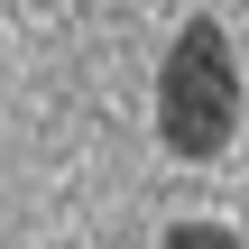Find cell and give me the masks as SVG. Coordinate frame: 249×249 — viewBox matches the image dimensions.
Here are the masks:
<instances>
[{
  "instance_id": "obj_2",
  "label": "cell",
  "mask_w": 249,
  "mask_h": 249,
  "mask_svg": "<svg viewBox=\"0 0 249 249\" xmlns=\"http://www.w3.org/2000/svg\"><path fill=\"white\" fill-rule=\"evenodd\" d=\"M166 249H240V240H231L222 222H176V231H166Z\"/></svg>"
},
{
  "instance_id": "obj_1",
  "label": "cell",
  "mask_w": 249,
  "mask_h": 249,
  "mask_svg": "<svg viewBox=\"0 0 249 249\" xmlns=\"http://www.w3.org/2000/svg\"><path fill=\"white\" fill-rule=\"evenodd\" d=\"M231 129H240V55L222 18H185L157 65V139L176 157H222Z\"/></svg>"
}]
</instances>
